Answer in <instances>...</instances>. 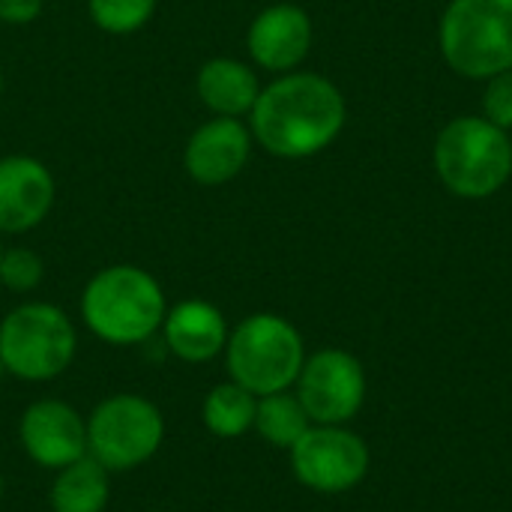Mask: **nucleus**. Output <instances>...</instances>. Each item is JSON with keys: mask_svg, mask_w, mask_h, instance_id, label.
Returning <instances> with one entry per match:
<instances>
[{"mask_svg": "<svg viewBox=\"0 0 512 512\" xmlns=\"http://www.w3.org/2000/svg\"><path fill=\"white\" fill-rule=\"evenodd\" d=\"M309 426H312V420L303 411L297 393L282 390V393H270V396L258 399L255 429L267 444H273L279 450H291Z\"/></svg>", "mask_w": 512, "mask_h": 512, "instance_id": "nucleus-18", "label": "nucleus"}, {"mask_svg": "<svg viewBox=\"0 0 512 512\" xmlns=\"http://www.w3.org/2000/svg\"><path fill=\"white\" fill-rule=\"evenodd\" d=\"M24 453L51 471H60L87 456V420L60 399H39L27 405L18 423Z\"/></svg>", "mask_w": 512, "mask_h": 512, "instance_id": "nucleus-10", "label": "nucleus"}, {"mask_svg": "<svg viewBox=\"0 0 512 512\" xmlns=\"http://www.w3.org/2000/svg\"><path fill=\"white\" fill-rule=\"evenodd\" d=\"M483 108H486V120H492V123H495V126H501V129H510L512 126V69L510 72L495 75V78H489V90H486Z\"/></svg>", "mask_w": 512, "mask_h": 512, "instance_id": "nucleus-21", "label": "nucleus"}, {"mask_svg": "<svg viewBox=\"0 0 512 512\" xmlns=\"http://www.w3.org/2000/svg\"><path fill=\"white\" fill-rule=\"evenodd\" d=\"M297 399L318 426L348 423L366 399V375L360 360L339 348L312 354L297 375Z\"/></svg>", "mask_w": 512, "mask_h": 512, "instance_id": "nucleus-9", "label": "nucleus"}, {"mask_svg": "<svg viewBox=\"0 0 512 512\" xmlns=\"http://www.w3.org/2000/svg\"><path fill=\"white\" fill-rule=\"evenodd\" d=\"M0 498H3V477H0Z\"/></svg>", "mask_w": 512, "mask_h": 512, "instance_id": "nucleus-24", "label": "nucleus"}, {"mask_svg": "<svg viewBox=\"0 0 512 512\" xmlns=\"http://www.w3.org/2000/svg\"><path fill=\"white\" fill-rule=\"evenodd\" d=\"M75 348V324L54 303H21L0 321V363L18 381L60 378L72 366Z\"/></svg>", "mask_w": 512, "mask_h": 512, "instance_id": "nucleus-4", "label": "nucleus"}, {"mask_svg": "<svg viewBox=\"0 0 512 512\" xmlns=\"http://www.w3.org/2000/svg\"><path fill=\"white\" fill-rule=\"evenodd\" d=\"M306 363L297 327L279 315L258 312L243 318L225 342V366L234 384L255 396L282 393L297 384Z\"/></svg>", "mask_w": 512, "mask_h": 512, "instance_id": "nucleus-3", "label": "nucleus"}, {"mask_svg": "<svg viewBox=\"0 0 512 512\" xmlns=\"http://www.w3.org/2000/svg\"><path fill=\"white\" fill-rule=\"evenodd\" d=\"M3 375H6V369H3V363H0V381H3Z\"/></svg>", "mask_w": 512, "mask_h": 512, "instance_id": "nucleus-23", "label": "nucleus"}, {"mask_svg": "<svg viewBox=\"0 0 512 512\" xmlns=\"http://www.w3.org/2000/svg\"><path fill=\"white\" fill-rule=\"evenodd\" d=\"M444 60L465 78L512 69V0H453L441 21Z\"/></svg>", "mask_w": 512, "mask_h": 512, "instance_id": "nucleus-6", "label": "nucleus"}, {"mask_svg": "<svg viewBox=\"0 0 512 512\" xmlns=\"http://www.w3.org/2000/svg\"><path fill=\"white\" fill-rule=\"evenodd\" d=\"M162 339L168 351L183 363H210L225 351L228 324L225 315L207 300H180L165 312Z\"/></svg>", "mask_w": 512, "mask_h": 512, "instance_id": "nucleus-14", "label": "nucleus"}, {"mask_svg": "<svg viewBox=\"0 0 512 512\" xmlns=\"http://www.w3.org/2000/svg\"><path fill=\"white\" fill-rule=\"evenodd\" d=\"M45 279V261L39 252L27 246H12L3 249L0 255V285L9 288L12 294H30L42 285Z\"/></svg>", "mask_w": 512, "mask_h": 512, "instance_id": "nucleus-20", "label": "nucleus"}, {"mask_svg": "<svg viewBox=\"0 0 512 512\" xmlns=\"http://www.w3.org/2000/svg\"><path fill=\"white\" fill-rule=\"evenodd\" d=\"M345 126V99L315 72H288L261 87L249 111L252 138L279 159H306L336 141Z\"/></svg>", "mask_w": 512, "mask_h": 512, "instance_id": "nucleus-1", "label": "nucleus"}, {"mask_svg": "<svg viewBox=\"0 0 512 512\" xmlns=\"http://www.w3.org/2000/svg\"><path fill=\"white\" fill-rule=\"evenodd\" d=\"M246 48L261 69L291 72L312 48V18L297 3H273L252 18Z\"/></svg>", "mask_w": 512, "mask_h": 512, "instance_id": "nucleus-13", "label": "nucleus"}, {"mask_svg": "<svg viewBox=\"0 0 512 512\" xmlns=\"http://www.w3.org/2000/svg\"><path fill=\"white\" fill-rule=\"evenodd\" d=\"M435 168L453 195L489 198L510 180V135L486 117H459L438 135Z\"/></svg>", "mask_w": 512, "mask_h": 512, "instance_id": "nucleus-5", "label": "nucleus"}, {"mask_svg": "<svg viewBox=\"0 0 512 512\" xmlns=\"http://www.w3.org/2000/svg\"><path fill=\"white\" fill-rule=\"evenodd\" d=\"M294 477L321 495L354 489L369 471V447L345 426H309L288 450Z\"/></svg>", "mask_w": 512, "mask_h": 512, "instance_id": "nucleus-8", "label": "nucleus"}, {"mask_svg": "<svg viewBox=\"0 0 512 512\" xmlns=\"http://www.w3.org/2000/svg\"><path fill=\"white\" fill-rule=\"evenodd\" d=\"M111 495L108 471L90 459L81 456L78 462L57 471L51 486V512H105Z\"/></svg>", "mask_w": 512, "mask_h": 512, "instance_id": "nucleus-16", "label": "nucleus"}, {"mask_svg": "<svg viewBox=\"0 0 512 512\" xmlns=\"http://www.w3.org/2000/svg\"><path fill=\"white\" fill-rule=\"evenodd\" d=\"M195 93L213 117H243L255 108L261 81L252 66L234 57H210L195 75Z\"/></svg>", "mask_w": 512, "mask_h": 512, "instance_id": "nucleus-15", "label": "nucleus"}, {"mask_svg": "<svg viewBox=\"0 0 512 512\" xmlns=\"http://www.w3.org/2000/svg\"><path fill=\"white\" fill-rule=\"evenodd\" d=\"M159 0H87L90 21L111 36H129L150 24Z\"/></svg>", "mask_w": 512, "mask_h": 512, "instance_id": "nucleus-19", "label": "nucleus"}, {"mask_svg": "<svg viewBox=\"0 0 512 512\" xmlns=\"http://www.w3.org/2000/svg\"><path fill=\"white\" fill-rule=\"evenodd\" d=\"M57 183L51 168L24 153L0 159V234H27L54 207Z\"/></svg>", "mask_w": 512, "mask_h": 512, "instance_id": "nucleus-11", "label": "nucleus"}, {"mask_svg": "<svg viewBox=\"0 0 512 512\" xmlns=\"http://www.w3.org/2000/svg\"><path fill=\"white\" fill-rule=\"evenodd\" d=\"M162 438V411L138 393H114L87 417V456L108 474L141 468L156 456Z\"/></svg>", "mask_w": 512, "mask_h": 512, "instance_id": "nucleus-7", "label": "nucleus"}, {"mask_svg": "<svg viewBox=\"0 0 512 512\" xmlns=\"http://www.w3.org/2000/svg\"><path fill=\"white\" fill-rule=\"evenodd\" d=\"M168 300L153 273L135 264H111L81 291V321L108 345H141L162 330Z\"/></svg>", "mask_w": 512, "mask_h": 512, "instance_id": "nucleus-2", "label": "nucleus"}, {"mask_svg": "<svg viewBox=\"0 0 512 512\" xmlns=\"http://www.w3.org/2000/svg\"><path fill=\"white\" fill-rule=\"evenodd\" d=\"M0 90H3V72H0Z\"/></svg>", "mask_w": 512, "mask_h": 512, "instance_id": "nucleus-25", "label": "nucleus"}, {"mask_svg": "<svg viewBox=\"0 0 512 512\" xmlns=\"http://www.w3.org/2000/svg\"><path fill=\"white\" fill-rule=\"evenodd\" d=\"M45 9V0H0V21L3 24H33Z\"/></svg>", "mask_w": 512, "mask_h": 512, "instance_id": "nucleus-22", "label": "nucleus"}, {"mask_svg": "<svg viewBox=\"0 0 512 512\" xmlns=\"http://www.w3.org/2000/svg\"><path fill=\"white\" fill-rule=\"evenodd\" d=\"M252 129L237 117L201 123L183 147V171L201 186L231 183L252 156Z\"/></svg>", "mask_w": 512, "mask_h": 512, "instance_id": "nucleus-12", "label": "nucleus"}, {"mask_svg": "<svg viewBox=\"0 0 512 512\" xmlns=\"http://www.w3.org/2000/svg\"><path fill=\"white\" fill-rule=\"evenodd\" d=\"M0 255H3V246H0Z\"/></svg>", "mask_w": 512, "mask_h": 512, "instance_id": "nucleus-26", "label": "nucleus"}, {"mask_svg": "<svg viewBox=\"0 0 512 512\" xmlns=\"http://www.w3.org/2000/svg\"><path fill=\"white\" fill-rule=\"evenodd\" d=\"M255 411H258V396L228 381V384H216L207 393L201 405V420L207 432L216 438H240L249 429H255Z\"/></svg>", "mask_w": 512, "mask_h": 512, "instance_id": "nucleus-17", "label": "nucleus"}]
</instances>
